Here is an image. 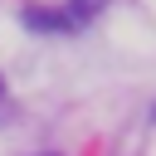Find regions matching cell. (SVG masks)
Returning a JSON list of instances; mask_svg holds the SVG:
<instances>
[{
  "label": "cell",
  "instance_id": "cell-2",
  "mask_svg": "<svg viewBox=\"0 0 156 156\" xmlns=\"http://www.w3.org/2000/svg\"><path fill=\"white\" fill-rule=\"evenodd\" d=\"M93 10H102V0H73V10H68V20H73V24H83V20L93 15Z\"/></svg>",
  "mask_w": 156,
  "mask_h": 156
},
{
  "label": "cell",
  "instance_id": "cell-3",
  "mask_svg": "<svg viewBox=\"0 0 156 156\" xmlns=\"http://www.w3.org/2000/svg\"><path fill=\"white\" fill-rule=\"evenodd\" d=\"M0 98H5V78H0Z\"/></svg>",
  "mask_w": 156,
  "mask_h": 156
},
{
  "label": "cell",
  "instance_id": "cell-1",
  "mask_svg": "<svg viewBox=\"0 0 156 156\" xmlns=\"http://www.w3.org/2000/svg\"><path fill=\"white\" fill-rule=\"evenodd\" d=\"M24 24H29V29H54V34H58V29H73L68 10H39V5L24 10Z\"/></svg>",
  "mask_w": 156,
  "mask_h": 156
}]
</instances>
